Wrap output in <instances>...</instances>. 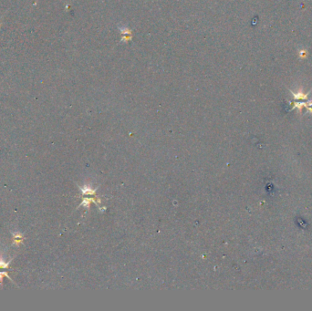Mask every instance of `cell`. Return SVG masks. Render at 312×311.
<instances>
[{"label":"cell","instance_id":"1","mask_svg":"<svg viewBox=\"0 0 312 311\" xmlns=\"http://www.w3.org/2000/svg\"><path fill=\"white\" fill-rule=\"evenodd\" d=\"M8 264L9 263H6L3 261V260H0V267H1V268H6V267L8 266Z\"/></svg>","mask_w":312,"mask_h":311},{"label":"cell","instance_id":"2","mask_svg":"<svg viewBox=\"0 0 312 311\" xmlns=\"http://www.w3.org/2000/svg\"><path fill=\"white\" fill-rule=\"evenodd\" d=\"M4 277H9L8 275V273H6V272H0V281H2V278H3Z\"/></svg>","mask_w":312,"mask_h":311}]
</instances>
